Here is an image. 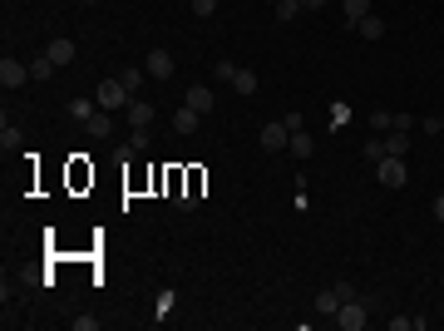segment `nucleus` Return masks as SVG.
Here are the masks:
<instances>
[{"label":"nucleus","mask_w":444,"mask_h":331,"mask_svg":"<svg viewBox=\"0 0 444 331\" xmlns=\"http://www.w3.org/2000/svg\"><path fill=\"white\" fill-rule=\"evenodd\" d=\"M94 104H99V109H109V114H114V109H124V104H129L124 79H104V84L94 89Z\"/></svg>","instance_id":"obj_1"},{"label":"nucleus","mask_w":444,"mask_h":331,"mask_svg":"<svg viewBox=\"0 0 444 331\" xmlns=\"http://www.w3.org/2000/svg\"><path fill=\"white\" fill-rule=\"evenodd\" d=\"M375 178H380V188H405L410 169H405V158H380L375 163Z\"/></svg>","instance_id":"obj_2"},{"label":"nucleus","mask_w":444,"mask_h":331,"mask_svg":"<svg viewBox=\"0 0 444 331\" xmlns=\"http://www.w3.org/2000/svg\"><path fill=\"white\" fill-rule=\"evenodd\" d=\"M331 321H336L341 331H365V307H360V297H356V302H341V311L331 316Z\"/></svg>","instance_id":"obj_3"},{"label":"nucleus","mask_w":444,"mask_h":331,"mask_svg":"<svg viewBox=\"0 0 444 331\" xmlns=\"http://www.w3.org/2000/svg\"><path fill=\"white\" fill-rule=\"evenodd\" d=\"M143 70H148V79H168L173 70H178V60L168 49H148V60H143Z\"/></svg>","instance_id":"obj_4"},{"label":"nucleus","mask_w":444,"mask_h":331,"mask_svg":"<svg viewBox=\"0 0 444 331\" xmlns=\"http://www.w3.org/2000/svg\"><path fill=\"white\" fill-rule=\"evenodd\" d=\"M257 139H262V148H267V153H282V148L292 144V129H287L282 119H276V124H267V129H262Z\"/></svg>","instance_id":"obj_5"},{"label":"nucleus","mask_w":444,"mask_h":331,"mask_svg":"<svg viewBox=\"0 0 444 331\" xmlns=\"http://www.w3.org/2000/svg\"><path fill=\"white\" fill-rule=\"evenodd\" d=\"M0 84H6V89L30 84V65H20V60H10V54H6V60H0Z\"/></svg>","instance_id":"obj_6"},{"label":"nucleus","mask_w":444,"mask_h":331,"mask_svg":"<svg viewBox=\"0 0 444 331\" xmlns=\"http://www.w3.org/2000/svg\"><path fill=\"white\" fill-rule=\"evenodd\" d=\"M183 104H193V109H198V114L207 119V114H212V104H217V94H212L207 84H193V89L183 94Z\"/></svg>","instance_id":"obj_7"},{"label":"nucleus","mask_w":444,"mask_h":331,"mask_svg":"<svg viewBox=\"0 0 444 331\" xmlns=\"http://www.w3.org/2000/svg\"><path fill=\"white\" fill-rule=\"evenodd\" d=\"M198 124H203V114H198V109H193V104H183V109H173V129H178V134H198Z\"/></svg>","instance_id":"obj_8"},{"label":"nucleus","mask_w":444,"mask_h":331,"mask_svg":"<svg viewBox=\"0 0 444 331\" xmlns=\"http://www.w3.org/2000/svg\"><path fill=\"white\" fill-rule=\"evenodd\" d=\"M84 129H89L94 139H109V134H114V119H109V109H94V114L84 119Z\"/></svg>","instance_id":"obj_9"},{"label":"nucleus","mask_w":444,"mask_h":331,"mask_svg":"<svg viewBox=\"0 0 444 331\" xmlns=\"http://www.w3.org/2000/svg\"><path fill=\"white\" fill-rule=\"evenodd\" d=\"M148 124H153V104L129 99V129H148Z\"/></svg>","instance_id":"obj_10"},{"label":"nucleus","mask_w":444,"mask_h":331,"mask_svg":"<svg viewBox=\"0 0 444 331\" xmlns=\"http://www.w3.org/2000/svg\"><path fill=\"white\" fill-rule=\"evenodd\" d=\"M45 54H49L54 65H74V40H49Z\"/></svg>","instance_id":"obj_11"},{"label":"nucleus","mask_w":444,"mask_h":331,"mask_svg":"<svg viewBox=\"0 0 444 331\" xmlns=\"http://www.w3.org/2000/svg\"><path fill=\"white\" fill-rule=\"evenodd\" d=\"M287 153H292V158H311V153H316V139H311L306 129H296L292 144H287Z\"/></svg>","instance_id":"obj_12"},{"label":"nucleus","mask_w":444,"mask_h":331,"mask_svg":"<svg viewBox=\"0 0 444 331\" xmlns=\"http://www.w3.org/2000/svg\"><path fill=\"white\" fill-rule=\"evenodd\" d=\"M356 30H360V40H380V35H385V20H380V15H360Z\"/></svg>","instance_id":"obj_13"},{"label":"nucleus","mask_w":444,"mask_h":331,"mask_svg":"<svg viewBox=\"0 0 444 331\" xmlns=\"http://www.w3.org/2000/svg\"><path fill=\"white\" fill-rule=\"evenodd\" d=\"M316 311H321V316H336V311H341V297H336V287H326V292L316 297Z\"/></svg>","instance_id":"obj_14"},{"label":"nucleus","mask_w":444,"mask_h":331,"mask_svg":"<svg viewBox=\"0 0 444 331\" xmlns=\"http://www.w3.org/2000/svg\"><path fill=\"white\" fill-rule=\"evenodd\" d=\"M341 15H346V25H356L360 15H370V0H341Z\"/></svg>","instance_id":"obj_15"},{"label":"nucleus","mask_w":444,"mask_h":331,"mask_svg":"<svg viewBox=\"0 0 444 331\" xmlns=\"http://www.w3.org/2000/svg\"><path fill=\"white\" fill-rule=\"evenodd\" d=\"M271 10H276V20H282V25H292V20L301 15V0H276Z\"/></svg>","instance_id":"obj_16"},{"label":"nucleus","mask_w":444,"mask_h":331,"mask_svg":"<svg viewBox=\"0 0 444 331\" xmlns=\"http://www.w3.org/2000/svg\"><path fill=\"white\" fill-rule=\"evenodd\" d=\"M54 70H60V65H54L49 54H40V60H30V79H49Z\"/></svg>","instance_id":"obj_17"},{"label":"nucleus","mask_w":444,"mask_h":331,"mask_svg":"<svg viewBox=\"0 0 444 331\" xmlns=\"http://www.w3.org/2000/svg\"><path fill=\"white\" fill-rule=\"evenodd\" d=\"M385 158H405V134L390 129V139H385Z\"/></svg>","instance_id":"obj_18"},{"label":"nucleus","mask_w":444,"mask_h":331,"mask_svg":"<svg viewBox=\"0 0 444 331\" xmlns=\"http://www.w3.org/2000/svg\"><path fill=\"white\" fill-rule=\"evenodd\" d=\"M119 79H124V89H129V99H134V94H138V84L148 79V70H124Z\"/></svg>","instance_id":"obj_19"},{"label":"nucleus","mask_w":444,"mask_h":331,"mask_svg":"<svg viewBox=\"0 0 444 331\" xmlns=\"http://www.w3.org/2000/svg\"><path fill=\"white\" fill-rule=\"evenodd\" d=\"M232 89H237V94H257V75H252V70H237Z\"/></svg>","instance_id":"obj_20"},{"label":"nucleus","mask_w":444,"mask_h":331,"mask_svg":"<svg viewBox=\"0 0 444 331\" xmlns=\"http://www.w3.org/2000/svg\"><path fill=\"white\" fill-rule=\"evenodd\" d=\"M94 109H99V104H89V99H70V119H79V124H84Z\"/></svg>","instance_id":"obj_21"},{"label":"nucleus","mask_w":444,"mask_h":331,"mask_svg":"<svg viewBox=\"0 0 444 331\" xmlns=\"http://www.w3.org/2000/svg\"><path fill=\"white\" fill-rule=\"evenodd\" d=\"M212 79H228V84H232V79H237V65H232V60H217V65H212Z\"/></svg>","instance_id":"obj_22"},{"label":"nucleus","mask_w":444,"mask_h":331,"mask_svg":"<svg viewBox=\"0 0 444 331\" xmlns=\"http://www.w3.org/2000/svg\"><path fill=\"white\" fill-rule=\"evenodd\" d=\"M148 144H153V134H148V129H134V134H129V148H134V153H143Z\"/></svg>","instance_id":"obj_23"},{"label":"nucleus","mask_w":444,"mask_h":331,"mask_svg":"<svg viewBox=\"0 0 444 331\" xmlns=\"http://www.w3.org/2000/svg\"><path fill=\"white\" fill-rule=\"evenodd\" d=\"M370 129H380V134H385V129H395V114H385V109H375V114H370Z\"/></svg>","instance_id":"obj_24"},{"label":"nucleus","mask_w":444,"mask_h":331,"mask_svg":"<svg viewBox=\"0 0 444 331\" xmlns=\"http://www.w3.org/2000/svg\"><path fill=\"white\" fill-rule=\"evenodd\" d=\"M346 124H351V109L336 104V109H331V129H346Z\"/></svg>","instance_id":"obj_25"},{"label":"nucleus","mask_w":444,"mask_h":331,"mask_svg":"<svg viewBox=\"0 0 444 331\" xmlns=\"http://www.w3.org/2000/svg\"><path fill=\"white\" fill-rule=\"evenodd\" d=\"M0 148H6V153H10V148H20V134H15L10 124H6V129H0Z\"/></svg>","instance_id":"obj_26"},{"label":"nucleus","mask_w":444,"mask_h":331,"mask_svg":"<svg viewBox=\"0 0 444 331\" xmlns=\"http://www.w3.org/2000/svg\"><path fill=\"white\" fill-rule=\"evenodd\" d=\"M336 297H341V302H356L360 292H356V282H346V277H341V282H336Z\"/></svg>","instance_id":"obj_27"},{"label":"nucleus","mask_w":444,"mask_h":331,"mask_svg":"<svg viewBox=\"0 0 444 331\" xmlns=\"http://www.w3.org/2000/svg\"><path fill=\"white\" fill-rule=\"evenodd\" d=\"M193 15H203V20L217 15V0H193Z\"/></svg>","instance_id":"obj_28"},{"label":"nucleus","mask_w":444,"mask_h":331,"mask_svg":"<svg viewBox=\"0 0 444 331\" xmlns=\"http://www.w3.org/2000/svg\"><path fill=\"white\" fill-rule=\"evenodd\" d=\"M365 158H375V163H380V158H385V139H370V144H365Z\"/></svg>","instance_id":"obj_29"},{"label":"nucleus","mask_w":444,"mask_h":331,"mask_svg":"<svg viewBox=\"0 0 444 331\" xmlns=\"http://www.w3.org/2000/svg\"><path fill=\"white\" fill-rule=\"evenodd\" d=\"M173 302H178L173 292H163V297H158V321H163V316H168V311H173Z\"/></svg>","instance_id":"obj_30"},{"label":"nucleus","mask_w":444,"mask_h":331,"mask_svg":"<svg viewBox=\"0 0 444 331\" xmlns=\"http://www.w3.org/2000/svg\"><path fill=\"white\" fill-rule=\"evenodd\" d=\"M434 217H439V223H444V193L434 198Z\"/></svg>","instance_id":"obj_31"},{"label":"nucleus","mask_w":444,"mask_h":331,"mask_svg":"<svg viewBox=\"0 0 444 331\" xmlns=\"http://www.w3.org/2000/svg\"><path fill=\"white\" fill-rule=\"evenodd\" d=\"M326 6V0H301V10H321Z\"/></svg>","instance_id":"obj_32"},{"label":"nucleus","mask_w":444,"mask_h":331,"mask_svg":"<svg viewBox=\"0 0 444 331\" xmlns=\"http://www.w3.org/2000/svg\"><path fill=\"white\" fill-rule=\"evenodd\" d=\"M439 134H444V114H439Z\"/></svg>","instance_id":"obj_33"},{"label":"nucleus","mask_w":444,"mask_h":331,"mask_svg":"<svg viewBox=\"0 0 444 331\" xmlns=\"http://www.w3.org/2000/svg\"><path fill=\"white\" fill-rule=\"evenodd\" d=\"M84 6H99V0H84Z\"/></svg>","instance_id":"obj_34"},{"label":"nucleus","mask_w":444,"mask_h":331,"mask_svg":"<svg viewBox=\"0 0 444 331\" xmlns=\"http://www.w3.org/2000/svg\"><path fill=\"white\" fill-rule=\"evenodd\" d=\"M271 6H276V0H271Z\"/></svg>","instance_id":"obj_35"}]
</instances>
